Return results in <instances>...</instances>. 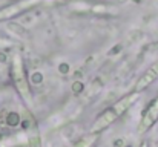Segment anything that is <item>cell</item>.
I'll list each match as a JSON object with an SVG mask.
<instances>
[{
    "label": "cell",
    "mask_w": 158,
    "mask_h": 147,
    "mask_svg": "<svg viewBox=\"0 0 158 147\" xmlns=\"http://www.w3.org/2000/svg\"><path fill=\"white\" fill-rule=\"evenodd\" d=\"M134 100H135V95H127V97L121 98L118 103H115L114 106L107 107L105 112L102 115H98V118L94 121V124L91 127V133H95L97 135V133L103 132L105 129H107L120 115H123L131 107V104L134 103Z\"/></svg>",
    "instance_id": "cell-1"
},
{
    "label": "cell",
    "mask_w": 158,
    "mask_h": 147,
    "mask_svg": "<svg viewBox=\"0 0 158 147\" xmlns=\"http://www.w3.org/2000/svg\"><path fill=\"white\" fill-rule=\"evenodd\" d=\"M12 77H14V81H15V86H17L19 92L25 97V100H29L31 94H29L28 81H26V78H25L23 67H22V63H20V58H19V57L14 58V64H12Z\"/></svg>",
    "instance_id": "cell-2"
},
{
    "label": "cell",
    "mask_w": 158,
    "mask_h": 147,
    "mask_svg": "<svg viewBox=\"0 0 158 147\" xmlns=\"http://www.w3.org/2000/svg\"><path fill=\"white\" fill-rule=\"evenodd\" d=\"M157 120H158V97L148 106L146 112L143 113V118H141V121L138 124V132L140 133L148 132L157 123Z\"/></svg>",
    "instance_id": "cell-3"
},
{
    "label": "cell",
    "mask_w": 158,
    "mask_h": 147,
    "mask_svg": "<svg viewBox=\"0 0 158 147\" xmlns=\"http://www.w3.org/2000/svg\"><path fill=\"white\" fill-rule=\"evenodd\" d=\"M157 78H158V61H155V63L138 78L135 89H137V91H143V89H146L148 86H151Z\"/></svg>",
    "instance_id": "cell-4"
},
{
    "label": "cell",
    "mask_w": 158,
    "mask_h": 147,
    "mask_svg": "<svg viewBox=\"0 0 158 147\" xmlns=\"http://www.w3.org/2000/svg\"><path fill=\"white\" fill-rule=\"evenodd\" d=\"M94 141H95V133H91L89 137L81 138L80 141H77V143L71 144L69 147H91L92 144H94Z\"/></svg>",
    "instance_id": "cell-5"
},
{
    "label": "cell",
    "mask_w": 158,
    "mask_h": 147,
    "mask_svg": "<svg viewBox=\"0 0 158 147\" xmlns=\"http://www.w3.org/2000/svg\"><path fill=\"white\" fill-rule=\"evenodd\" d=\"M148 146H149V144H148V141H143V143L140 144V147H148Z\"/></svg>",
    "instance_id": "cell-6"
}]
</instances>
